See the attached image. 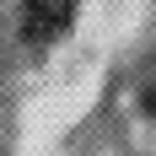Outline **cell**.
Instances as JSON below:
<instances>
[{
  "instance_id": "6da1fadb",
  "label": "cell",
  "mask_w": 156,
  "mask_h": 156,
  "mask_svg": "<svg viewBox=\"0 0 156 156\" xmlns=\"http://www.w3.org/2000/svg\"><path fill=\"white\" fill-rule=\"evenodd\" d=\"M70 11L76 0H22V22H27V38L32 43H48L70 27Z\"/></svg>"
},
{
  "instance_id": "7a4b0ae2",
  "label": "cell",
  "mask_w": 156,
  "mask_h": 156,
  "mask_svg": "<svg viewBox=\"0 0 156 156\" xmlns=\"http://www.w3.org/2000/svg\"><path fill=\"white\" fill-rule=\"evenodd\" d=\"M145 108H151V113H156V86H151V92H145Z\"/></svg>"
}]
</instances>
